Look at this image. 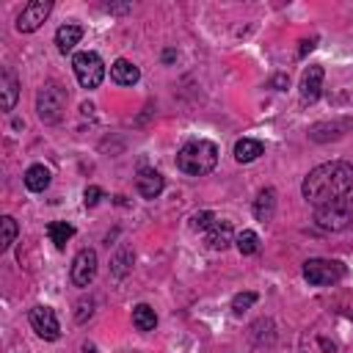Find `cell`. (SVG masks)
Segmentation results:
<instances>
[{"label": "cell", "instance_id": "obj_3", "mask_svg": "<svg viewBox=\"0 0 353 353\" xmlns=\"http://www.w3.org/2000/svg\"><path fill=\"white\" fill-rule=\"evenodd\" d=\"M314 223L325 232H342L353 223V199L342 196V199H334L328 204H320L314 207Z\"/></svg>", "mask_w": 353, "mask_h": 353}, {"label": "cell", "instance_id": "obj_2", "mask_svg": "<svg viewBox=\"0 0 353 353\" xmlns=\"http://www.w3.org/2000/svg\"><path fill=\"white\" fill-rule=\"evenodd\" d=\"M215 165H218V146L212 141L196 138V141H188L176 152V168L188 176H204Z\"/></svg>", "mask_w": 353, "mask_h": 353}, {"label": "cell", "instance_id": "obj_13", "mask_svg": "<svg viewBox=\"0 0 353 353\" xmlns=\"http://www.w3.org/2000/svg\"><path fill=\"white\" fill-rule=\"evenodd\" d=\"M80 39H83V28L74 25V22H66V25H61L55 30V44H58V52H63V55L72 52Z\"/></svg>", "mask_w": 353, "mask_h": 353}, {"label": "cell", "instance_id": "obj_5", "mask_svg": "<svg viewBox=\"0 0 353 353\" xmlns=\"http://www.w3.org/2000/svg\"><path fill=\"white\" fill-rule=\"evenodd\" d=\"M342 276H345V265L336 259L314 256L303 262V279L314 287H334L336 281H342Z\"/></svg>", "mask_w": 353, "mask_h": 353}, {"label": "cell", "instance_id": "obj_1", "mask_svg": "<svg viewBox=\"0 0 353 353\" xmlns=\"http://www.w3.org/2000/svg\"><path fill=\"white\" fill-rule=\"evenodd\" d=\"M353 190V165L345 160H331L312 168L301 185V193L309 204L320 207L334 199H342Z\"/></svg>", "mask_w": 353, "mask_h": 353}, {"label": "cell", "instance_id": "obj_19", "mask_svg": "<svg viewBox=\"0 0 353 353\" xmlns=\"http://www.w3.org/2000/svg\"><path fill=\"white\" fill-rule=\"evenodd\" d=\"M132 325H135L138 331H154V325H157L154 309L146 306V303H138V306L132 309Z\"/></svg>", "mask_w": 353, "mask_h": 353}, {"label": "cell", "instance_id": "obj_12", "mask_svg": "<svg viewBox=\"0 0 353 353\" xmlns=\"http://www.w3.org/2000/svg\"><path fill=\"white\" fill-rule=\"evenodd\" d=\"M204 240H207V245H210V248L223 251V248L232 243V223H229V221L215 218V223H212V226L204 232Z\"/></svg>", "mask_w": 353, "mask_h": 353}, {"label": "cell", "instance_id": "obj_17", "mask_svg": "<svg viewBox=\"0 0 353 353\" xmlns=\"http://www.w3.org/2000/svg\"><path fill=\"white\" fill-rule=\"evenodd\" d=\"M262 152H265L262 141H254V138H240V141L234 143V160H237V163H251V160H256Z\"/></svg>", "mask_w": 353, "mask_h": 353}, {"label": "cell", "instance_id": "obj_23", "mask_svg": "<svg viewBox=\"0 0 353 353\" xmlns=\"http://www.w3.org/2000/svg\"><path fill=\"white\" fill-rule=\"evenodd\" d=\"M130 265H132V251H130V248H121V251L113 256V276L121 279V276L130 270Z\"/></svg>", "mask_w": 353, "mask_h": 353}, {"label": "cell", "instance_id": "obj_27", "mask_svg": "<svg viewBox=\"0 0 353 353\" xmlns=\"http://www.w3.org/2000/svg\"><path fill=\"white\" fill-rule=\"evenodd\" d=\"M312 47H314V39H309V41H303V47H301V55H306V52H309Z\"/></svg>", "mask_w": 353, "mask_h": 353}, {"label": "cell", "instance_id": "obj_20", "mask_svg": "<svg viewBox=\"0 0 353 353\" xmlns=\"http://www.w3.org/2000/svg\"><path fill=\"white\" fill-rule=\"evenodd\" d=\"M47 234H50V240L55 243V248H63L66 240L74 234V226L66 223V221H52V223L47 226Z\"/></svg>", "mask_w": 353, "mask_h": 353}, {"label": "cell", "instance_id": "obj_14", "mask_svg": "<svg viewBox=\"0 0 353 353\" xmlns=\"http://www.w3.org/2000/svg\"><path fill=\"white\" fill-rule=\"evenodd\" d=\"M110 77L119 83V85H135L141 80V72L135 63H130L127 58H119L110 63Z\"/></svg>", "mask_w": 353, "mask_h": 353}, {"label": "cell", "instance_id": "obj_8", "mask_svg": "<svg viewBox=\"0 0 353 353\" xmlns=\"http://www.w3.org/2000/svg\"><path fill=\"white\" fill-rule=\"evenodd\" d=\"M28 320H30V328H33L41 339L52 342V339H58V336H61L58 317H55V312H52L50 306H33V309H30V314H28Z\"/></svg>", "mask_w": 353, "mask_h": 353}, {"label": "cell", "instance_id": "obj_16", "mask_svg": "<svg viewBox=\"0 0 353 353\" xmlns=\"http://www.w3.org/2000/svg\"><path fill=\"white\" fill-rule=\"evenodd\" d=\"M47 185H50V168H44L41 163H33L25 171V188L33 193H41V190H47Z\"/></svg>", "mask_w": 353, "mask_h": 353}, {"label": "cell", "instance_id": "obj_26", "mask_svg": "<svg viewBox=\"0 0 353 353\" xmlns=\"http://www.w3.org/2000/svg\"><path fill=\"white\" fill-rule=\"evenodd\" d=\"M83 199H85V207H94V204H97V201L102 199V190H99L97 185H91V188H85Z\"/></svg>", "mask_w": 353, "mask_h": 353}, {"label": "cell", "instance_id": "obj_6", "mask_svg": "<svg viewBox=\"0 0 353 353\" xmlns=\"http://www.w3.org/2000/svg\"><path fill=\"white\" fill-rule=\"evenodd\" d=\"M72 69H74V77H77V83H80L83 88H97V85L102 83V77H105V63H102V58H99L97 52H91V50L77 52V55L72 58Z\"/></svg>", "mask_w": 353, "mask_h": 353}, {"label": "cell", "instance_id": "obj_11", "mask_svg": "<svg viewBox=\"0 0 353 353\" xmlns=\"http://www.w3.org/2000/svg\"><path fill=\"white\" fill-rule=\"evenodd\" d=\"M320 88H323V66H309L301 77V99L314 102L320 97Z\"/></svg>", "mask_w": 353, "mask_h": 353}, {"label": "cell", "instance_id": "obj_10", "mask_svg": "<svg viewBox=\"0 0 353 353\" xmlns=\"http://www.w3.org/2000/svg\"><path fill=\"white\" fill-rule=\"evenodd\" d=\"M135 188H138V193L143 199H157L163 193V188H165V179L154 168H141L138 171V179H135Z\"/></svg>", "mask_w": 353, "mask_h": 353}, {"label": "cell", "instance_id": "obj_25", "mask_svg": "<svg viewBox=\"0 0 353 353\" xmlns=\"http://www.w3.org/2000/svg\"><path fill=\"white\" fill-rule=\"evenodd\" d=\"M212 223H215V215H212V212H196V215L190 218V226H193V229H201V232H207Z\"/></svg>", "mask_w": 353, "mask_h": 353}, {"label": "cell", "instance_id": "obj_18", "mask_svg": "<svg viewBox=\"0 0 353 353\" xmlns=\"http://www.w3.org/2000/svg\"><path fill=\"white\" fill-rule=\"evenodd\" d=\"M0 88H3V110H14V105H17V94H19V83H17V77H14L8 69H3Z\"/></svg>", "mask_w": 353, "mask_h": 353}, {"label": "cell", "instance_id": "obj_21", "mask_svg": "<svg viewBox=\"0 0 353 353\" xmlns=\"http://www.w3.org/2000/svg\"><path fill=\"white\" fill-rule=\"evenodd\" d=\"M234 245H237V251L240 254H256L259 251V237H256V232H251V229H245V232H240L237 234V240H234Z\"/></svg>", "mask_w": 353, "mask_h": 353}, {"label": "cell", "instance_id": "obj_24", "mask_svg": "<svg viewBox=\"0 0 353 353\" xmlns=\"http://www.w3.org/2000/svg\"><path fill=\"white\" fill-rule=\"evenodd\" d=\"M256 303V292H240V295H234V301H232V312L234 314H243L245 309H251Z\"/></svg>", "mask_w": 353, "mask_h": 353}, {"label": "cell", "instance_id": "obj_15", "mask_svg": "<svg viewBox=\"0 0 353 353\" xmlns=\"http://www.w3.org/2000/svg\"><path fill=\"white\" fill-rule=\"evenodd\" d=\"M276 215V190L273 188H265L259 190V196L254 199V218L256 221H270Z\"/></svg>", "mask_w": 353, "mask_h": 353}, {"label": "cell", "instance_id": "obj_22", "mask_svg": "<svg viewBox=\"0 0 353 353\" xmlns=\"http://www.w3.org/2000/svg\"><path fill=\"white\" fill-rule=\"evenodd\" d=\"M0 226H3V237H0V251H8L11 248V243L17 240V221L11 218V215H3L0 218Z\"/></svg>", "mask_w": 353, "mask_h": 353}, {"label": "cell", "instance_id": "obj_9", "mask_svg": "<svg viewBox=\"0 0 353 353\" xmlns=\"http://www.w3.org/2000/svg\"><path fill=\"white\" fill-rule=\"evenodd\" d=\"M97 276V251L94 248H80L77 256L72 259V281L74 287H88Z\"/></svg>", "mask_w": 353, "mask_h": 353}, {"label": "cell", "instance_id": "obj_4", "mask_svg": "<svg viewBox=\"0 0 353 353\" xmlns=\"http://www.w3.org/2000/svg\"><path fill=\"white\" fill-rule=\"evenodd\" d=\"M63 105H66V88L58 85V83H44L36 94V110H39V119L44 124H55L63 113Z\"/></svg>", "mask_w": 353, "mask_h": 353}, {"label": "cell", "instance_id": "obj_7", "mask_svg": "<svg viewBox=\"0 0 353 353\" xmlns=\"http://www.w3.org/2000/svg\"><path fill=\"white\" fill-rule=\"evenodd\" d=\"M50 11H52V3H50V0H30V3L22 8V14L17 17V30H19V33H33V30H39L41 22L50 17Z\"/></svg>", "mask_w": 353, "mask_h": 353}]
</instances>
